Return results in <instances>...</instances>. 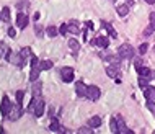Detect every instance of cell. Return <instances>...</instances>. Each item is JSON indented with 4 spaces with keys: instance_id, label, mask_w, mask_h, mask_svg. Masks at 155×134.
<instances>
[{
    "instance_id": "8",
    "label": "cell",
    "mask_w": 155,
    "mask_h": 134,
    "mask_svg": "<svg viewBox=\"0 0 155 134\" xmlns=\"http://www.w3.org/2000/svg\"><path fill=\"white\" fill-rule=\"evenodd\" d=\"M137 72H139L140 77H147V79H154L155 77V72H152L150 69H147V67H144V65L137 67Z\"/></svg>"
},
{
    "instance_id": "36",
    "label": "cell",
    "mask_w": 155,
    "mask_h": 134,
    "mask_svg": "<svg viewBox=\"0 0 155 134\" xmlns=\"http://www.w3.org/2000/svg\"><path fill=\"white\" fill-rule=\"evenodd\" d=\"M147 49H149V46H147V44L144 43V44H140V48H139V52H140V54H145V52H147Z\"/></svg>"
},
{
    "instance_id": "25",
    "label": "cell",
    "mask_w": 155,
    "mask_h": 134,
    "mask_svg": "<svg viewBox=\"0 0 155 134\" xmlns=\"http://www.w3.org/2000/svg\"><path fill=\"white\" fill-rule=\"evenodd\" d=\"M46 33H47V36H51V38H54V36L59 35V30L56 28V26H49L47 30H46Z\"/></svg>"
},
{
    "instance_id": "37",
    "label": "cell",
    "mask_w": 155,
    "mask_h": 134,
    "mask_svg": "<svg viewBox=\"0 0 155 134\" xmlns=\"http://www.w3.org/2000/svg\"><path fill=\"white\" fill-rule=\"evenodd\" d=\"M36 65H39V59L38 57H31V67H36Z\"/></svg>"
},
{
    "instance_id": "34",
    "label": "cell",
    "mask_w": 155,
    "mask_h": 134,
    "mask_svg": "<svg viewBox=\"0 0 155 134\" xmlns=\"http://www.w3.org/2000/svg\"><path fill=\"white\" fill-rule=\"evenodd\" d=\"M154 30H155V28H154L152 25H150V26H147V28H145V31H144V35H145V36H150L152 33H154Z\"/></svg>"
},
{
    "instance_id": "6",
    "label": "cell",
    "mask_w": 155,
    "mask_h": 134,
    "mask_svg": "<svg viewBox=\"0 0 155 134\" xmlns=\"http://www.w3.org/2000/svg\"><path fill=\"white\" fill-rule=\"evenodd\" d=\"M33 114H35L36 118H39V116H43L44 114V101L41 98H38V101H36V106H35V111H33Z\"/></svg>"
},
{
    "instance_id": "33",
    "label": "cell",
    "mask_w": 155,
    "mask_h": 134,
    "mask_svg": "<svg viewBox=\"0 0 155 134\" xmlns=\"http://www.w3.org/2000/svg\"><path fill=\"white\" fill-rule=\"evenodd\" d=\"M67 33H69V28H67V25H65V23H64V25H62V26H60V28H59V35L65 36V35H67Z\"/></svg>"
},
{
    "instance_id": "41",
    "label": "cell",
    "mask_w": 155,
    "mask_h": 134,
    "mask_svg": "<svg viewBox=\"0 0 155 134\" xmlns=\"http://www.w3.org/2000/svg\"><path fill=\"white\" fill-rule=\"evenodd\" d=\"M145 3H149V5H152V3H155V0H145Z\"/></svg>"
},
{
    "instance_id": "32",
    "label": "cell",
    "mask_w": 155,
    "mask_h": 134,
    "mask_svg": "<svg viewBox=\"0 0 155 134\" xmlns=\"http://www.w3.org/2000/svg\"><path fill=\"white\" fill-rule=\"evenodd\" d=\"M79 133H82V134H91V133H93V128H90V126H87V128H80V129H79Z\"/></svg>"
},
{
    "instance_id": "40",
    "label": "cell",
    "mask_w": 155,
    "mask_h": 134,
    "mask_svg": "<svg viewBox=\"0 0 155 134\" xmlns=\"http://www.w3.org/2000/svg\"><path fill=\"white\" fill-rule=\"evenodd\" d=\"M85 26L88 28V30H91V31H93V23H91V21H85Z\"/></svg>"
},
{
    "instance_id": "15",
    "label": "cell",
    "mask_w": 155,
    "mask_h": 134,
    "mask_svg": "<svg viewBox=\"0 0 155 134\" xmlns=\"http://www.w3.org/2000/svg\"><path fill=\"white\" fill-rule=\"evenodd\" d=\"M49 129H51V131H65L64 128H60V124H59V119H56V118H51V124H49Z\"/></svg>"
},
{
    "instance_id": "18",
    "label": "cell",
    "mask_w": 155,
    "mask_h": 134,
    "mask_svg": "<svg viewBox=\"0 0 155 134\" xmlns=\"http://www.w3.org/2000/svg\"><path fill=\"white\" fill-rule=\"evenodd\" d=\"M67 28H69V33H72V35H79V33H80L77 21H70L69 25H67Z\"/></svg>"
},
{
    "instance_id": "26",
    "label": "cell",
    "mask_w": 155,
    "mask_h": 134,
    "mask_svg": "<svg viewBox=\"0 0 155 134\" xmlns=\"http://www.w3.org/2000/svg\"><path fill=\"white\" fill-rule=\"evenodd\" d=\"M38 98H39V97H33V100L30 101V105H28L26 111H30V113H33V111H35V106H36V101H38Z\"/></svg>"
},
{
    "instance_id": "23",
    "label": "cell",
    "mask_w": 155,
    "mask_h": 134,
    "mask_svg": "<svg viewBox=\"0 0 155 134\" xmlns=\"http://www.w3.org/2000/svg\"><path fill=\"white\" fill-rule=\"evenodd\" d=\"M20 54H21V57H23V59H30V57H33V54H31V49L30 48H23V49L20 51Z\"/></svg>"
},
{
    "instance_id": "30",
    "label": "cell",
    "mask_w": 155,
    "mask_h": 134,
    "mask_svg": "<svg viewBox=\"0 0 155 134\" xmlns=\"http://www.w3.org/2000/svg\"><path fill=\"white\" fill-rule=\"evenodd\" d=\"M147 108L150 110V113L155 114V103L152 101V100H147Z\"/></svg>"
},
{
    "instance_id": "20",
    "label": "cell",
    "mask_w": 155,
    "mask_h": 134,
    "mask_svg": "<svg viewBox=\"0 0 155 134\" xmlns=\"http://www.w3.org/2000/svg\"><path fill=\"white\" fill-rule=\"evenodd\" d=\"M129 13V5L124 3V5H118V15L119 16H126Z\"/></svg>"
},
{
    "instance_id": "5",
    "label": "cell",
    "mask_w": 155,
    "mask_h": 134,
    "mask_svg": "<svg viewBox=\"0 0 155 134\" xmlns=\"http://www.w3.org/2000/svg\"><path fill=\"white\" fill-rule=\"evenodd\" d=\"M60 75L64 82H72L74 80V69L72 67H62L60 69Z\"/></svg>"
},
{
    "instance_id": "7",
    "label": "cell",
    "mask_w": 155,
    "mask_h": 134,
    "mask_svg": "<svg viewBox=\"0 0 155 134\" xmlns=\"http://www.w3.org/2000/svg\"><path fill=\"white\" fill-rule=\"evenodd\" d=\"M26 25H28V16H26L23 12H20V13L16 15V26H18V28H26Z\"/></svg>"
},
{
    "instance_id": "19",
    "label": "cell",
    "mask_w": 155,
    "mask_h": 134,
    "mask_svg": "<svg viewBox=\"0 0 155 134\" xmlns=\"http://www.w3.org/2000/svg\"><path fill=\"white\" fill-rule=\"evenodd\" d=\"M106 75L111 77V79H116V77H118V67H116V65H110V67L106 69Z\"/></svg>"
},
{
    "instance_id": "2",
    "label": "cell",
    "mask_w": 155,
    "mask_h": 134,
    "mask_svg": "<svg viewBox=\"0 0 155 134\" xmlns=\"http://www.w3.org/2000/svg\"><path fill=\"white\" fill-rule=\"evenodd\" d=\"M100 88L96 87V85H90V87H87V98L91 100V101H96V100L100 98Z\"/></svg>"
},
{
    "instance_id": "10",
    "label": "cell",
    "mask_w": 155,
    "mask_h": 134,
    "mask_svg": "<svg viewBox=\"0 0 155 134\" xmlns=\"http://www.w3.org/2000/svg\"><path fill=\"white\" fill-rule=\"evenodd\" d=\"M75 92L79 97H87V85L83 82H77L75 84Z\"/></svg>"
},
{
    "instance_id": "35",
    "label": "cell",
    "mask_w": 155,
    "mask_h": 134,
    "mask_svg": "<svg viewBox=\"0 0 155 134\" xmlns=\"http://www.w3.org/2000/svg\"><path fill=\"white\" fill-rule=\"evenodd\" d=\"M25 7L28 8V0H21L20 3L16 5V8H20V10H21V8H25Z\"/></svg>"
},
{
    "instance_id": "21",
    "label": "cell",
    "mask_w": 155,
    "mask_h": 134,
    "mask_svg": "<svg viewBox=\"0 0 155 134\" xmlns=\"http://www.w3.org/2000/svg\"><path fill=\"white\" fill-rule=\"evenodd\" d=\"M2 20L7 21V23L10 21V8H8V7H3V8H2Z\"/></svg>"
},
{
    "instance_id": "39",
    "label": "cell",
    "mask_w": 155,
    "mask_h": 134,
    "mask_svg": "<svg viewBox=\"0 0 155 134\" xmlns=\"http://www.w3.org/2000/svg\"><path fill=\"white\" fill-rule=\"evenodd\" d=\"M150 25H152V26L155 28V12L152 13V15H150Z\"/></svg>"
},
{
    "instance_id": "28",
    "label": "cell",
    "mask_w": 155,
    "mask_h": 134,
    "mask_svg": "<svg viewBox=\"0 0 155 134\" xmlns=\"http://www.w3.org/2000/svg\"><path fill=\"white\" fill-rule=\"evenodd\" d=\"M147 85H149V79H147V77H140V79H139V87L144 90Z\"/></svg>"
},
{
    "instance_id": "3",
    "label": "cell",
    "mask_w": 155,
    "mask_h": 134,
    "mask_svg": "<svg viewBox=\"0 0 155 134\" xmlns=\"http://www.w3.org/2000/svg\"><path fill=\"white\" fill-rule=\"evenodd\" d=\"M10 110H12L10 98H8V97H3L2 101H0V113L3 114V116H7V114L10 113Z\"/></svg>"
},
{
    "instance_id": "12",
    "label": "cell",
    "mask_w": 155,
    "mask_h": 134,
    "mask_svg": "<svg viewBox=\"0 0 155 134\" xmlns=\"http://www.w3.org/2000/svg\"><path fill=\"white\" fill-rule=\"evenodd\" d=\"M101 26H103V28H105V30L108 31V33H110L111 38H118V33H116L114 28H113V26H111L110 23H108V21H101Z\"/></svg>"
},
{
    "instance_id": "1",
    "label": "cell",
    "mask_w": 155,
    "mask_h": 134,
    "mask_svg": "<svg viewBox=\"0 0 155 134\" xmlns=\"http://www.w3.org/2000/svg\"><path fill=\"white\" fill-rule=\"evenodd\" d=\"M118 54L121 59H132L134 57V48L131 44H121L118 48Z\"/></svg>"
},
{
    "instance_id": "24",
    "label": "cell",
    "mask_w": 155,
    "mask_h": 134,
    "mask_svg": "<svg viewBox=\"0 0 155 134\" xmlns=\"http://www.w3.org/2000/svg\"><path fill=\"white\" fill-rule=\"evenodd\" d=\"M23 98H25V92H23V90H18V92H16V105H18V106L23 105Z\"/></svg>"
},
{
    "instance_id": "17",
    "label": "cell",
    "mask_w": 155,
    "mask_h": 134,
    "mask_svg": "<svg viewBox=\"0 0 155 134\" xmlns=\"http://www.w3.org/2000/svg\"><path fill=\"white\" fill-rule=\"evenodd\" d=\"M41 90H43V85H41L39 80H35V84H33V95L35 97H39L41 95Z\"/></svg>"
},
{
    "instance_id": "29",
    "label": "cell",
    "mask_w": 155,
    "mask_h": 134,
    "mask_svg": "<svg viewBox=\"0 0 155 134\" xmlns=\"http://www.w3.org/2000/svg\"><path fill=\"white\" fill-rule=\"evenodd\" d=\"M111 133H118V118H113L111 119Z\"/></svg>"
},
{
    "instance_id": "9",
    "label": "cell",
    "mask_w": 155,
    "mask_h": 134,
    "mask_svg": "<svg viewBox=\"0 0 155 134\" xmlns=\"http://www.w3.org/2000/svg\"><path fill=\"white\" fill-rule=\"evenodd\" d=\"M93 44H96L98 48H103V49H106V48L110 46V39H108L106 36H98V38L93 41Z\"/></svg>"
},
{
    "instance_id": "31",
    "label": "cell",
    "mask_w": 155,
    "mask_h": 134,
    "mask_svg": "<svg viewBox=\"0 0 155 134\" xmlns=\"http://www.w3.org/2000/svg\"><path fill=\"white\" fill-rule=\"evenodd\" d=\"M35 33H36V36H39V38H41V36L44 35V31H43V26H41V25H36V26H35Z\"/></svg>"
},
{
    "instance_id": "11",
    "label": "cell",
    "mask_w": 155,
    "mask_h": 134,
    "mask_svg": "<svg viewBox=\"0 0 155 134\" xmlns=\"http://www.w3.org/2000/svg\"><path fill=\"white\" fill-rule=\"evenodd\" d=\"M144 97L147 100H154L155 98V87H150V85H147L144 88Z\"/></svg>"
},
{
    "instance_id": "14",
    "label": "cell",
    "mask_w": 155,
    "mask_h": 134,
    "mask_svg": "<svg viewBox=\"0 0 155 134\" xmlns=\"http://www.w3.org/2000/svg\"><path fill=\"white\" fill-rule=\"evenodd\" d=\"M10 62H13L15 65L21 67V65L25 64V59L21 57V54H12V59H10Z\"/></svg>"
},
{
    "instance_id": "4",
    "label": "cell",
    "mask_w": 155,
    "mask_h": 134,
    "mask_svg": "<svg viewBox=\"0 0 155 134\" xmlns=\"http://www.w3.org/2000/svg\"><path fill=\"white\" fill-rule=\"evenodd\" d=\"M21 114H23V108H21V106H16V108H13V106H12L10 113L7 114V118L10 119V121H16V119L21 118Z\"/></svg>"
},
{
    "instance_id": "27",
    "label": "cell",
    "mask_w": 155,
    "mask_h": 134,
    "mask_svg": "<svg viewBox=\"0 0 155 134\" xmlns=\"http://www.w3.org/2000/svg\"><path fill=\"white\" fill-rule=\"evenodd\" d=\"M69 48L72 51H79V49H80V44H79V41H77V39H70L69 41Z\"/></svg>"
},
{
    "instance_id": "38",
    "label": "cell",
    "mask_w": 155,
    "mask_h": 134,
    "mask_svg": "<svg viewBox=\"0 0 155 134\" xmlns=\"http://www.w3.org/2000/svg\"><path fill=\"white\" fill-rule=\"evenodd\" d=\"M8 36H10V38H15V36H16V31L13 30V28H8Z\"/></svg>"
},
{
    "instance_id": "22",
    "label": "cell",
    "mask_w": 155,
    "mask_h": 134,
    "mask_svg": "<svg viewBox=\"0 0 155 134\" xmlns=\"http://www.w3.org/2000/svg\"><path fill=\"white\" fill-rule=\"evenodd\" d=\"M39 67H41V70H49V69H52V61H41V62H39Z\"/></svg>"
},
{
    "instance_id": "13",
    "label": "cell",
    "mask_w": 155,
    "mask_h": 134,
    "mask_svg": "<svg viewBox=\"0 0 155 134\" xmlns=\"http://www.w3.org/2000/svg\"><path fill=\"white\" fill-rule=\"evenodd\" d=\"M88 126H90V128H100L101 126V118L100 116H91L90 119H88Z\"/></svg>"
},
{
    "instance_id": "16",
    "label": "cell",
    "mask_w": 155,
    "mask_h": 134,
    "mask_svg": "<svg viewBox=\"0 0 155 134\" xmlns=\"http://www.w3.org/2000/svg\"><path fill=\"white\" fill-rule=\"evenodd\" d=\"M39 72H41V67H39V65H36V67H33V69H31V74H30V80H31V82H35V80L39 79Z\"/></svg>"
}]
</instances>
